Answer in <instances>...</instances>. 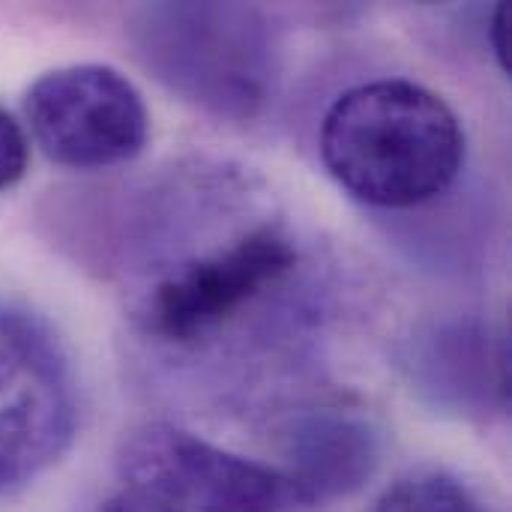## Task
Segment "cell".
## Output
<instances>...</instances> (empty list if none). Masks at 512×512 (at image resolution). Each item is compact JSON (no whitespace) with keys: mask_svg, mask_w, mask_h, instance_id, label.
I'll return each mask as SVG.
<instances>
[{"mask_svg":"<svg viewBox=\"0 0 512 512\" xmlns=\"http://www.w3.org/2000/svg\"><path fill=\"white\" fill-rule=\"evenodd\" d=\"M321 159L357 201L384 210L444 195L465 165V126L435 90L378 78L345 90L324 114Z\"/></svg>","mask_w":512,"mask_h":512,"instance_id":"obj_1","label":"cell"},{"mask_svg":"<svg viewBox=\"0 0 512 512\" xmlns=\"http://www.w3.org/2000/svg\"><path fill=\"white\" fill-rule=\"evenodd\" d=\"M135 45L147 69L183 99L255 117L276 78L267 18L237 3H159L135 12Z\"/></svg>","mask_w":512,"mask_h":512,"instance_id":"obj_2","label":"cell"},{"mask_svg":"<svg viewBox=\"0 0 512 512\" xmlns=\"http://www.w3.org/2000/svg\"><path fill=\"white\" fill-rule=\"evenodd\" d=\"M294 240L273 222H258L168 267L135 303L138 327L189 348L237 324L297 267Z\"/></svg>","mask_w":512,"mask_h":512,"instance_id":"obj_3","label":"cell"},{"mask_svg":"<svg viewBox=\"0 0 512 512\" xmlns=\"http://www.w3.org/2000/svg\"><path fill=\"white\" fill-rule=\"evenodd\" d=\"M78 426L75 375L57 336L0 306V498L48 471Z\"/></svg>","mask_w":512,"mask_h":512,"instance_id":"obj_4","label":"cell"},{"mask_svg":"<svg viewBox=\"0 0 512 512\" xmlns=\"http://www.w3.org/2000/svg\"><path fill=\"white\" fill-rule=\"evenodd\" d=\"M123 486L183 512H291L306 507L297 486L273 465L243 459L180 426L144 423L117 450Z\"/></svg>","mask_w":512,"mask_h":512,"instance_id":"obj_5","label":"cell"},{"mask_svg":"<svg viewBox=\"0 0 512 512\" xmlns=\"http://www.w3.org/2000/svg\"><path fill=\"white\" fill-rule=\"evenodd\" d=\"M24 117L36 147L72 171L132 162L150 138L141 90L105 63H72L39 75L24 96Z\"/></svg>","mask_w":512,"mask_h":512,"instance_id":"obj_6","label":"cell"},{"mask_svg":"<svg viewBox=\"0 0 512 512\" xmlns=\"http://www.w3.org/2000/svg\"><path fill=\"white\" fill-rule=\"evenodd\" d=\"M375 468L378 435L354 414L321 411L285 432V468L279 471L297 486L306 507L360 492Z\"/></svg>","mask_w":512,"mask_h":512,"instance_id":"obj_7","label":"cell"},{"mask_svg":"<svg viewBox=\"0 0 512 512\" xmlns=\"http://www.w3.org/2000/svg\"><path fill=\"white\" fill-rule=\"evenodd\" d=\"M372 512H492L474 489L447 471H414L396 480Z\"/></svg>","mask_w":512,"mask_h":512,"instance_id":"obj_8","label":"cell"},{"mask_svg":"<svg viewBox=\"0 0 512 512\" xmlns=\"http://www.w3.org/2000/svg\"><path fill=\"white\" fill-rule=\"evenodd\" d=\"M27 162H30L27 132L6 108H0V192L24 177Z\"/></svg>","mask_w":512,"mask_h":512,"instance_id":"obj_9","label":"cell"},{"mask_svg":"<svg viewBox=\"0 0 512 512\" xmlns=\"http://www.w3.org/2000/svg\"><path fill=\"white\" fill-rule=\"evenodd\" d=\"M99 512H183L180 507L168 504V501H159L147 492H138V489H129L123 486L120 492L108 495L102 504H99Z\"/></svg>","mask_w":512,"mask_h":512,"instance_id":"obj_10","label":"cell"},{"mask_svg":"<svg viewBox=\"0 0 512 512\" xmlns=\"http://www.w3.org/2000/svg\"><path fill=\"white\" fill-rule=\"evenodd\" d=\"M510 3H498L495 12H492V21H489V42H492V51L501 63L504 72H512L510 60Z\"/></svg>","mask_w":512,"mask_h":512,"instance_id":"obj_11","label":"cell"}]
</instances>
